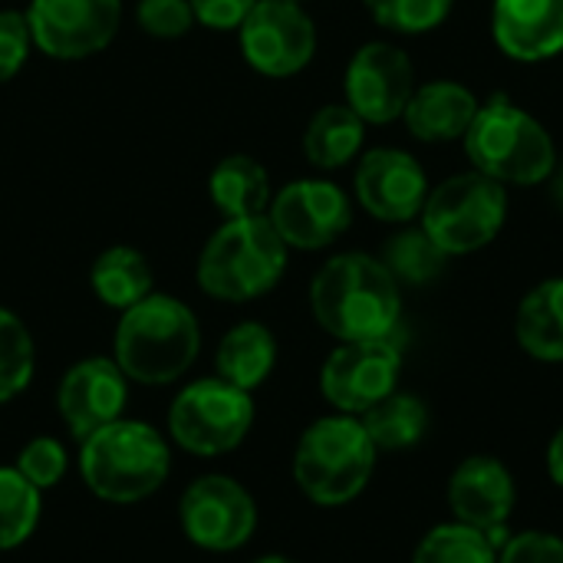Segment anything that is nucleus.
Wrapping results in <instances>:
<instances>
[{
    "instance_id": "4be33fe9",
    "label": "nucleus",
    "mask_w": 563,
    "mask_h": 563,
    "mask_svg": "<svg viewBox=\"0 0 563 563\" xmlns=\"http://www.w3.org/2000/svg\"><path fill=\"white\" fill-rule=\"evenodd\" d=\"M518 346L538 363H563V277L531 287L515 317Z\"/></svg>"
},
{
    "instance_id": "4468645a",
    "label": "nucleus",
    "mask_w": 563,
    "mask_h": 563,
    "mask_svg": "<svg viewBox=\"0 0 563 563\" xmlns=\"http://www.w3.org/2000/svg\"><path fill=\"white\" fill-rule=\"evenodd\" d=\"M343 92H346V106L366 125H389L402 119L416 92V66L409 53L396 43L386 40L363 43L346 63Z\"/></svg>"
},
{
    "instance_id": "b1692460",
    "label": "nucleus",
    "mask_w": 563,
    "mask_h": 563,
    "mask_svg": "<svg viewBox=\"0 0 563 563\" xmlns=\"http://www.w3.org/2000/svg\"><path fill=\"white\" fill-rule=\"evenodd\" d=\"M363 142L366 122L346 102H330L310 115L303 132V155L313 168L333 172L350 165L363 152Z\"/></svg>"
},
{
    "instance_id": "aec40b11",
    "label": "nucleus",
    "mask_w": 563,
    "mask_h": 563,
    "mask_svg": "<svg viewBox=\"0 0 563 563\" xmlns=\"http://www.w3.org/2000/svg\"><path fill=\"white\" fill-rule=\"evenodd\" d=\"M277 366V336L271 333V327L257 323V320H241L234 323L218 350H214V376H221L224 383L254 393L261 389L271 373Z\"/></svg>"
},
{
    "instance_id": "473e14b6",
    "label": "nucleus",
    "mask_w": 563,
    "mask_h": 563,
    "mask_svg": "<svg viewBox=\"0 0 563 563\" xmlns=\"http://www.w3.org/2000/svg\"><path fill=\"white\" fill-rule=\"evenodd\" d=\"M33 53V36L23 10H0V86L16 79Z\"/></svg>"
},
{
    "instance_id": "412c9836",
    "label": "nucleus",
    "mask_w": 563,
    "mask_h": 563,
    "mask_svg": "<svg viewBox=\"0 0 563 563\" xmlns=\"http://www.w3.org/2000/svg\"><path fill=\"white\" fill-rule=\"evenodd\" d=\"M208 198L224 221L267 214L271 198H274L271 175L254 155H244V152L228 155L208 175Z\"/></svg>"
},
{
    "instance_id": "c85d7f7f",
    "label": "nucleus",
    "mask_w": 563,
    "mask_h": 563,
    "mask_svg": "<svg viewBox=\"0 0 563 563\" xmlns=\"http://www.w3.org/2000/svg\"><path fill=\"white\" fill-rule=\"evenodd\" d=\"M412 563H498V548L488 534L468 525H439L412 551Z\"/></svg>"
},
{
    "instance_id": "1a4fd4ad",
    "label": "nucleus",
    "mask_w": 563,
    "mask_h": 563,
    "mask_svg": "<svg viewBox=\"0 0 563 563\" xmlns=\"http://www.w3.org/2000/svg\"><path fill=\"white\" fill-rule=\"evenodd\" d=\"M178 525L198 551L234 554L257 531V501L238 478L211 472L185 488Z\"/></svg>"
},
{
    "instance_id": "6e6552de",
    "label": "nucleus",
    "mask_w": 563,
    "mask_h": 563,
    "mask_svg": "<svg viewBox=\"0 0 563 563\" xmlns=\"http://www.w3.org/2000/svg\"><path fill=\"white\" fill-rule=\"evenodd\" d=\"M254 393L221 376H205L178 389L168 409V439L198 459H218L244 445L254 429Z\"/></svg>"
},
{
    "instance_id": "a211bd4d",
    "label": "nucleus",
    "mask_w": 563,
    "mask_h": 563,
    "mask_svg": "<svg viewBox=\"0 0 563 563\" xmlns=\"http://www.w3.org/2000/svg\"><path fill=\"white\" fill-rule=\"evenodd\" d=\"M492 33L515 63H544L563 53V0H495Z\"/></svg>"
},
{
    "instance_id": "39448f33",
    "label": "nucleus",
    "mask_w": 563,
    "mask_h": 563,
    "mask_svg": "<svg viewBox=\"0 0 563 563\" xmlns=\"http://www.w3.org/2000/svg\"><path fill=\"white\" fill-rule=\"evenodd\" d=\"M379 449L373 445L360 416H323L310 422L294 449V485L320 508H343L356 501L373 482Z\"/></svg>"
},
{
    "instance_id": "72a5a7b5",
    "label": "nucleus",
    "mask_w": 563,
    "mask_h": 563,
    "mask_svg": "<svg viewBox=\"0 0 563 563\" xmlns=\"http://www.w3.org/2000/svg\"><path fill=\"white\" fill-rule=\"evenodd\" d=\"M498 563H563V538L551 531H518L498 548Z\"/></svg>"
},
{
    "instance_id": "f257e3e1",
    "label": "nucleus",
    "mask_w": 563,
    "mask_h": 563,
    "mask_svg": "<svg viewBox=\"0 0 563 563\" xmlns=\"http://www.w3.org/2000/svg\"><path fill=\"white\" fill-rule=\"evenodd\" d=\"M310 313L340 343L396 336L402 320V287L389 267L363 251L330 257L310 284Z\"/></svg>"
},
{
    "instance_id": "4c0bfd02",
    "label": "nucleus",
    "mask_w": 563,
    "mask_h": 563,
    "mask_svg": "<svg viewBox=\"0 0 563 563\" xmlns=\"http://www.w3.org/2000/svg\"><path fill=\"white\" fill-rule=\"evenodd\" d=\"M254 563H300V561H294V558H284V554H267V558H257Z\"/></svg>"
},
{
    "instance_id": "c756f323",
    "label": "nucleus",
    "mask_w": 563,
    "mask_h": 563,
    "mask_svg": "<svg viewBox=\"0 0 563 563\" xmlns=\"http://www.w3.org/2000/svg\"><path fill=\"white\" fill-rule=\"evenodd\" d=\"M369 16L402 36H419L445 23L455 0H363Z\"/></svg>"
},
{
    "instance_id": "c9c22d12",
    "label": "nucleus",
    "mask_w": 563,
    "mask_h": 563,
    "mask_svg": "<svg viewBox=\"0 0 563 563\" xmlns=\"http://www.w3.org/2000/svg\"><path fill=\"white\" fill-rule=\"evenodd\" d=\"M548 475L558 488H563V426L554 432V439L548 445Z\"/></svg>"
},
{
    "instance_id": "f8f14e48",
    "label": "nucleus",
    "mask_w": 563,
    "mask_h": 563,
    "mask_svg": "<svg viewBox=\"0 0 563 563\" xmlns=\"http://www.w3.org/2000/svg\"><path fill=\"white\" fill-rule=\"evenodd\" d=\"M23 13L33 49L63 63L102 53L122 26V0H30Z\"/></svg>"
},
{
    "instance_id": "bb28decb",
    "label": "nucleus",
    "mask_w": 563,
    "mask_h": 563,
    "mask_svg": "<svg viewBox=\"0 0 563 563\" xmlns=\"http://www.w3.org/2000/svg\"><path fill=\"white\" fill-rule=\"evenodd\" d=\"M43 518V492L16 465H0V554L23 548Z\"/></svg>"
},
{
    "instance_id": "5701e85b",
    "label": "nucleus",
    "mask_w": 563,
    "mask_h": 563,
    "mask_svg": "<svg viewBox=\"0 0 563 563\" xmlns=\"http://www.w3.org/2000/svg\"><path fill=\"white\" fill-rule=\"evenodd\" d=\"M89 287L109 310H129L155 290V271L148 257L132 244L106 247L89 267Z\"/></svg>"
},
{
    "instance_id": "f3484780",
    "label": "nucleus",
    "mask_w": 563,
    "mask_h": 563,
    "mask_svg": "<svg viewBox=\"0 0 563 563\" xmlns=\"http://www.w3.org/2000/svg\"><path fill=\"white\" fill-rule=\"evenodd\" d=\"M356 201L383 224H409L422 214L429 178L416 155L402 148H373L356 165Z\"/></svg>"
},
{
    "instance_id": "dca6fc26",
    "label": "nucleus",
    "mask_w": 563,
    "mask_h": 563,
    "mask_svg": "<svg viewBox=\"0 0 563 563\" xmlns=\"http://www.w3.org/2000/svg\"><path fill=\"white\" fill-rule=\"evenodd\" d=\"M129 406V376L112 356H86L73 363L56 386V409L73 439H86L122 419Z\"/></svg>"
},
{
    "instance_id": "58836bf2",
    "label": "nucleus",
    "mask_w": 563,
    "mask_h": 563,
    "mask_svg": "<svg viewBox=\"0 0 563 563\" xmlns=\"http://www.w3.org/2000/svg\"><path fill=\"white\" fill-rule=\"evenodd\" d=\"M294 3H303V0H294Z\"/></svg>"
},
{
    "instance_id": "20e7f679",
    "label": "nucleus",
    "mask_w": 563,
    "mask_h": 563,
    "mask_svg": "<svg viewBox=\"0 0 563 563\" xmlns=\"http://www.w3.org/2000/svg\"><path fill=\"white\" fill-rule=\"evenodd\" d=\"M290 247L274 231L267 214L228 218L205 241L195 280L201 294L221 303H251L267 297L287 274Z\"/></svg>"
},
{
    "instance_id": "f704fd0d",
    "label": "nucleus",
    "mask_w": 563,
    "mask_h": 563,
    "mask_svg": "<svg viewBox=\"0 0 563 563\" xmlns=\"http://www.w3.org/2000/svg\"><path fill=\"white\" fill-rule=\"evenodd\" d=\"M195 23L218 30V33H238L247 13L257 7V0H188Z\"/></svg>"
},
{
    "instance_id": "2eb2a0df",
    "label": "nucleus",
    "mask_w": 563,
    "mask_h": 563,
    "mask_svg": "<svg viewBox=\"0 0 563 563\" xmlns=\"http://www.w3.org/2000/svg\"><path fill=\"white\" fill-rule=\"evenodd\" d=\"M449 511L459 525H468L495 548L508 541V521L518 505V485L508 465L495 455L465 459L449 478Z\"/></svg>"
},
{
    "instance_id": "9b49d317",
    "label": "nucleus",
    "mask_w": 563,
    "mask_h": 563,
    "mask_svg": "<svg viewBox=\"0 0 563 563\" xmlns=\"http://www.w3.org/2000/svg\"><path fill=\"white\" fill-rule=\"evenodd\" d=\"M399 376L402 346L396 336L340 343L320 369V393L336 412L363 416L399 389Z\"/></svg>"
},
{
    "instance_id": "6ab92c4d",
    "label": "nucleus",
    "mask_w": 563,
    "mask_h": 563,
    "mask_svg": "<svg viewBox=\"0 0 563 563\" xmlns=\"http://www.w3.org/2000/svg\"><path fill=\"white\" fill-rule=\"evenodd\" d=\"M482 102L478 96L452 79H432L416 86L402 122L419 142H459L472 129Z\"/></svg>"
},
{
    "instance_id": "2f4dec72",
    "label": "nucleus",
    "mask_w": 563,
    "mask_h": 563,
    "mask_svg": "<svg viewBox=\"0 0 563 563\" xmlns=\"http://www.w3.org/2000/svg\"><path fill=\"white\" fill-rule=\"evenodd\" d=\"M135 23L152 40H181L195 26L188 0H139Z\"/></svg>"
},
{
    "instance_id": "cd10ccee",
    "label": "nucleus",
    "mask_w": 563,
    "mask_h": 563,
    "mask_svg": "<svg viewBox=\"0 0 563 563\" xmlns=\"http://www.w3.org/2000/svg\"><path fill=\"white\" fill-rule=\"evenodd\" d=\"M36 373V343L30 327L7 307H0V406L30 389Z\"/></svg>"
},
{
    "instance_id": "e433bc0d",
    "label": "nucleus",
    "mask_w": 563,
    "mask_h": 563,
    "mask_svg": "<svg viewBox=\"0 0 563 563\" xmlns=\"http://www.w3.org/2000/svg\"><path fill=\"white\" fill-rule=\"evenodd\" d=\"M551 178H554V201L561 205V211H563V165L561 168H554V175H551Z\"/></svg>"
},
{
    "instance_id": "f03ea898",
    "label": "nucleus",
    "mask_w": 563,
    "mask_h": 563,
    "mask_svg": "<svg viewBox=\"0 0 563 563\" xmlns=\"http://www.w3.org/2000/svg\"><path fill=\"white\" fill-rule=\"evenodd\" d=\"M201 353V327L195 310L162 290L119 313L112 360L139 386L178 383Z\"/></svg>"
},
{
    "instance_id": "ddd939ff",
    "label": "nucleus",
    "mask_w": 563,
    "mask_h": 563,
    "mask_svg": "<svg viewBox=\"0 0 563 563\" xmlns=\"http://www.w3.org/2000/svg\"><path fill=\"white\" fill-rule=\"evenodd\" d=\"M267 218L290 251H323L350 231L353 205L336 181L297 178L271 198Z\"/></svg>"
},
{
    "instance_id": "7c9ffc66",
    "label": "nucleus",
    "mask_w": 563,
    "mask_h": 563,
    "mask_svg": "<svg viewBox=\"0 0 563 563\" xmlns=\"http://www.w3.org/2000/svg\"><path fill=\"white\" fill-rule=\"evenodd\" d=\"M16 472L26 478V482H33L40 492H49V488H56L63 478H66V468H69V455H66V449H63V442L59 439H53V435H36V439H30L20 452H16Z\"/></svg>"
},
{
    "instance_id": "9d476101",
    "label": "nucleus",
    "mask_w": 563,
    "mask_h": 563,
    "mask_svg": "<svg viewBox=\"0 0 563 563\" xmlns=\"http://www.w3.org/2000/svg\"><path fill=\"white\" fill-rule=\"evenodd\" d=\"M241 56L267 79H287L317 56V23L294 0H257L238 30Z\"/></svg>"
},
{
    "instance_id": "7ed1b4c3",
    "label": "nucleus",
    "mask_w": 563,
    "mask_h": 563,
    "mask_svg": "<svg viewBox=\"0 0 563 563\" xmlns=\"http://www.w3.org/2000/svg\"><path fill=\"white\" fill-rule=\"evenodd\" d=\"M79 475L106 505H139L172 475L168 439L142 419H115L79 442Z\"/></svg>"
},
{
    "instance_id": "a878e982",
    "label": "nucleus",
    "mask_w": 563,
    "mask_h": 563,
    "mask_svg": "<svg viewBox=\"0 0 563 563\" xmlns=\"http://www.w3.org/2000/svg\"><path fill=\"white\" fill-rule=\"evenodd\" d=\"M379 261L389 267V274L396 277L399 287H426L435 277H442L449 254L422 231V224L419 228L409 224L386 241Z\"/></svg>"
},
{
    "instance_id": "0eeeda50",
    "label": "nucleus",
    "mask_w": 563,
    "mask_h": 563,
    "mask_svg": "<svg viewBox=\"0 0 563 563\" xmlns=\"http://www.w3.org/2000/svg\"><path fill=\"white\" fill-rule=\"evenodd\" d=\"M422 231L449 254L488 247L508 221V188L482 172H459L435 185L422 205Z\"/></svg>"
},
{
    "instance_id": "393cba45",
    "label": "nucleus",
    "mask_w": 563,
    "mask_h": 563,
    "mask_svg": "<svg viewBox=\"0 0 563 563\" xmlns=\"http://www.w3.org/2000/svg\"><path fill=\"white\" fill-rule=\"evenodd\" d=\"M373 445L379 452H406L416 449L429 432V406L412 393H393L360 416Z\"/></svg>"
},
{
    "instance_id": "423d86ee",
    "label": "nucleus",
    "mask_w": 563,
    "mask_h": 563,
    "mask_svg": "<svg viewBox=\"0 0 563 563\" xmlns=\"http://www.w3.org/2000/svg\"><path fill=\"white\" fill-rule=\"evenodd\" d=\"M462 142L472 168L501 181L505 188L541 185L558 168V145L551 132L508 96L488 99Z\"/></svg>"
}]
</instances>
